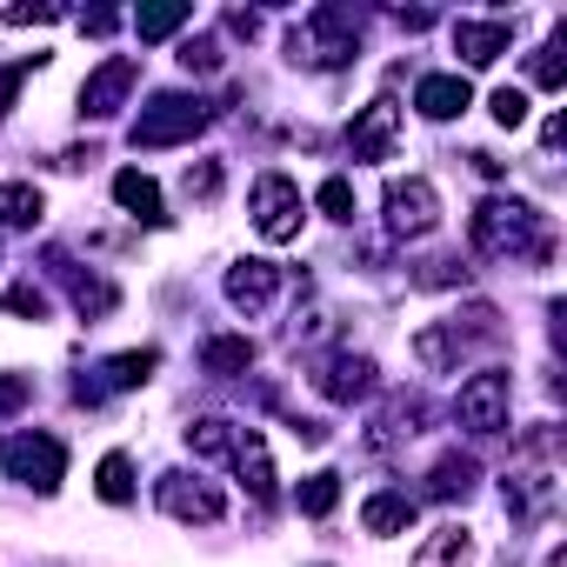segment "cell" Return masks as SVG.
Masks as SVG:
<instances>
[{
	"instance_id": "obj_1",
	"label": "cell",
	"mask_w": 567,
	"mask_h": 567,
	"mask_svg": "<svg viewBox=\"0 0 567 567\" xmlns=\"http://www.w3.org/2000/svg\"><path fill=\"white\" fill-rule=\"evenodd\" d=\"M467 234H474V254H487V260H534V267L554 260V227L520 194H487L467 214Z\"/></svg>"
},
{
	"instance_id": "obj_2",
	"label": "cell",
	"mask_w": 567,
	"mask_h": 567,
	"mask_svg": "<svg viewBox=\"0 0 567 567\" xmlns=\"http://www.w3.org/2000/svg\"><path fill=\"white\" fill-rule=\"evenodd\" d=\"M501 494H507V514L520 527H534V520H547L560 507V427L554 421H540V427H527L514 441V467H507Z\"/></svg>"
},
{
	"instance_id": "obj_3",
	"label": "cell",
	"mask_w": 567,
	"mask_h": 567,
	"mask_svg": "<svg viewBox=\"0 0 567 567\" xmlns=\"http://www.w3.org/2000/svg\"><path fill=\"white\" fill-rule=\"evenodd\" d=\"M361 34H368L361 8H348V0H321V8L288 34V54L301 68H348L361 54Z\"/></svg>"
},
{
	"instance_id": "obj_4",
	"label": "cell",
	"mask_w": 567,
	"mask_h": 567,
	"mask_svg": "<svg viewBox=\"0 0 567 567\" xmlns=\"http://www.w3.org/2000/svg\"><path fill=\"white\" fill-rule=\"evenodd\" d=\"M487 341H501V315L487 308V301H474L467 315H454V321H427L421 334H414V361L427 368V374H454L474 348H487Z\"/></svg>"
},
{
	"instance_id": "obj_5",
	"label": "cell",
	"mask_w": 567,
	"mask_h": 567,
	"mask_svg": "<svg viewBox=\"0 0 567 567\" xmlns=\"http://www.w3.org/2000/svg\"><path fill=\"white\" fill-rule=\"evenodd\" d=\"M207 121H214V107H207L200 94H187V87H167V94H154V101L134 114L127 141H134V147H181V141H194Z\"/></svg>"
},
{
	"instance_id": "obj_6",
	"label": "cell",
	"mask_w": 567,
	"mask_h": 567,
	"mask_svg": "<svg viewBox=\"0 0 567 567\" xmlns=\"http://www.w3.org/2000/svg\"><path fill=\"white\" fill-rule=\"evenodd\" d=\"M0 467H8L21 487H34V494H54L68 481V447L54 434H41V427H14L8 447H0Z\"/></svg>"
},
{
	"instance_id": "obj_7",
	"label": "cell",
	"mask_w": 567,
	"mask_h": 567,
	"mask_svg": "<svg viewBox=\"0 0 567 567\" xmlns=\"http://www.w3.org/2000/svg\"><path fill=\"white\" fill-rule=\"evenodd\" d=\"M247 214H254V234H260V240L288 247V240H301L308 200H301V187H295L288 174H260V181H254V200H247Z\"/></svg>"
},
{
	"instance_id": "obj_8",
	"label": "cell",
	"mask_w": 567,
	"mask_h": 567,
	"mask_svg": "<svg viewBox=\"0 0 567 567\" xmlns=\"http://www.w3.org/2000/svg\"><path fill=\"white\" fill-rule=\"evenodd\" d=\"M507 374L501 368H481V374H467L461 381V394H454V421L474 434V441H494L501 427H507Z\"/></svg>"
},
{
	"instance_id": "obj_9",
	"label": "cell",
	"mask_w": 567,
	"mask_h": 567,
	"mask_svg": "<svg viewBox=\"0 0 567 567\" xmlns=\"http://www.w3.org/2000/svg\"><path fill=\"white\" fill-rule=\"evenodd\" d=\"M434 220H441L434 181L427 174H394L388 181V234L394 240H421V234H434Z\"/></svg>"
},
{
	"instance_id": "obj_10",
	"label": "cell",
	"mask_w": 567,
	"mask_h": 567,
	"mask_svg": "<svg viewBox=\"0 0 567 567\" xmlns=\"http://www.w3.org/2000/svg\"><path fill=\"white\" fill-rule=\"evenodd\" d=\"M154 501L174 514V520H187V527H207V520H220V487L214 481H200V474H187V467H167L161 481H154Z\"/></svg>"
},
{
	"instance_id": "obj_11",
	"label": "cell",
	"mask_w": 567,
	"mask_h": 567,
	"mask_svg": "<svg viewBox=\"0 0 567 567\" xmlns=\"http://www.w3.org/2000/svg\"><path fill=\"white\" fill-rule=\"evenodd\" d=\"M48 274H54L61 288H68V301H74V315H81V321H107V315L121 308V288H114V280H107V274H87V267H74L61 247H48Z\"/></svg>"
},
{
	"instance_id": "obj_12",
	"label": "cell",
	"mask_w": 567,
	"mask_h": 567,
	"mask_svg": "<svg viewBox=\"0 0 567 567\" xmlns=\"http://www.w3.org/2000/svg\"><path fill=\"white\" fill-rule=\"evenodd\" d=\"M134 81H141V61H134V54H107V61L81 81V114H87V121H114V114L127 107Z\"/></svg>"
},
{
	"instance_id": "obj_13",
	"label": "cell",
	"mask_w": 567,
	"mask_h": 567,
	"mask_svg": "<svg viewBox=\"0 0 567 567\" xmlns=\"http://www.w3.org/2000/svg\"><path fill=\"white\" fill-rule=\"evenodd\" d=\"M394 147H401V107L381 94L348 121V154L354 161H394Z\"/></svg>"
},
{
	"instance_id": "obj_14",
	"label": "cell",
	"mask_w": 567,
	"mask_h": 567,
	"mask_svg": "<svg viewBox=\"0 0 567 567\" xmlns=\"http://www.w3.org/2000/svg\"><path fill=\"white\" fill-rule=\"evenodd\" d=\"M374 374H381V368H374L368 354H348V348H341V354L315 361V394L334 401V408H354V401L374 394Z\"/></svg>"
},
{
	"instance_id": "obj_15",
	"label": "cell",
	"mask_w": 567,
	"mask_h": 567,
	"mask_svg": "<svg viewBox=\"0 0 567 567\" xmlns=\"http://www.w3.org/2000/svg\"><path fill=\"white\" fill-rule=\"evenodd\" d=\"M421 421H427V401L401 388V394H388V401H381V414L368 421L361 447H368V454H394L401 441H414V434H421Z\"/></svg>"
},
{
	"instance_id": "obj_16",
	"label": "cell",
	"mask_w": 567,
	"mask_h": 567,
	"mask_svg": "<svg viewBox=\"0 0 567 567\" xmlns=\"http://www.w3.org/2000/svg\"><path fill=\"white\" fill-rule=\"evenodd\" d=\"M227 461H234V474H240V487L260 501V507H274V461H267V441H260V427H234V447H227Z\"/></svg>"
},
{
	"instance_id": "obj_17",
	"label": "cell",
	"mask_w": 567,
	"mask_h": 567,
	"mask_svg": "<svg viewBox=\"0 0 567 567\" xmlns=\"http://www.w3.org/2000/svg\"><path fill=\"white\" fill-rule=\"evenodd\" d=\"M274 288H280V267L274 260H234L227 267V308L234 315H260L274 301Z\"/></svg>"
},
{
	"instance_id": "obj_18",
	"label": "cell",
	"mask_w": 567,
	"mask_h": 567,
	"mask_svg": "<svg viewBox=\"0 0 567 567\" xmlns=\"http://www.w3.org/2000/svg\"><path fill=\"white\" fill-rule=\"evenodd\" d=\"M507 48H514V28L507 21H454V54L467 68H494Z\"/></svg>"
},
{
	"instance_id": "obj_19",
	"label": "cell",
	"mask_w": 567,
	"mask_h": 567,
	"mask_svg": "<svg viewBox=\"0 0 567 567\" xmlns=\"http://www.w3.org/2000/svg\"><path fill=\"white\" fill-rule=\"evenodd\" d=\"M414 107L427 121H454V114L474 107V87H467V74H421L414 81Z\"/></svg>"
},
{
	"instance_id": "obj_20",
	"label": "cell",
	"mask_w": 567,
	"mask_h": 567,
	"mask_svg": "<svg viewBox=\"0 0 567 567\" xmlns=\"http://www.w3.org/2000/svg\"><path fill=\"white\" fill-rule=\"evenodd\" d=\"M414 514H421V501L414 494H401V487H381V494H368V507H361V527L368 534H408L414 527Z\"/></svg>"
},
{
	"instance_id": "obj_21",
	"label": "cell",
	"mask_w": 567,
	"mask_h": 567,
	"mask_svg": "<svg viewBox=\"0 0 567 567\" xmlns=\"http://www.w3.org/2000/svg\"><path fill=\"white\" fill-rule=\"evenodd\" d=\"M114 200H121L134 220H147V227H167V207H161V187H154V174H141V167H121V174H114Z\"/></svg>"
},
{
	"instance_id": "obj_22",
	"label": "cell",
	"mask_w": 567,
	"mask_h": 567,
	"mask_svg": "<svg viewBox=\"0 0 567 567\" xmlns=\"http://www.w3.org/2000/svg\"><path fill=\"white\" fill-rule=\"evenodd\" d=\"M154 368H161V348H127V354H114V361H101V394H127V388H147L154 381Z\"/></svg>"
},
{
	"instance_id": "obj_23",
	"label": "cell",
	"mask_w": 567,
	"mask_h": 567,
	"mask_svg": "<svg viewBox=\"0 0 567 567\" xmlns=\"http://www.w3.org/2000/svg\"><path fill=\"white\" fill-rule=\"evenodd\" d=\"M474 487H481V461L461 454V447H447V454L434 461V474H427V494H434V501H467Z\"/></svg>"
},
{
	"instance_id": "obj_24",
	"label": "cell",
	"mask_w": 567,
	"mask_h": 567,
	"mask_svg": "<svg viewBox=\"0 0 567 567\" xmlns=\"http://www.w3.org/2000/svg\"><path fill=\"white\" fill-rule=\"evenodd\" d=\"M414 567H474V534L454 520V527H434L421 547H414Z\"/></svg>"
},
{
	"instance_id": "obj_25",
	"label": "cell",
	"mask_w": 567,
	"mask_h": 567,
	"mask_svg": "<svg viewBox=\"0 0 567 567\" xmlns=\"http://www.w3.org/2000/svg\"><path fill=\"white\" fill-rule=\"evenodd\" d=\"M247 368H254V341H247V334H214V341H200V374L234 381V374H247Z\"/></svg>"
},
{
	"instance_id": "obj_26",
	"label": "cell",
	"mask_w": 567,
	"mask_h": 567,
	"mask_svg": "<svg viewBox=\"0 0 567 567\" xmlns=\"http://www.w3.org/2000/svg\"><path fill=\"white\" fill-rule=\"evenodd\" d=\"M41 214H48V200L34 181H0V227H34Z\"/></svg>"
},
{
	"instance_id": "obj_27",
	"label": "cell",
	"mask_w": 567,
	"mask_h": 567,
	"mask_svg": "<svg viewBox=\"0 0 567 567\" xmlns=\"http://www.w3.org/2000/svg\"><path fill=\"white\" fill-rule=\"evenodd\" d=\"M295 507H301L308 520H328V514L341 507V474H334V467H315V474L295 487Z\"/></svg>"
},
{
	"instance_id": "obj_28",
	"label": "cell",
	"mask_w": 567,
	"mask_h": 567,
	"mask_svg": "<svg viewBox=\"0 0 567 567\" xmlns=\"http://www.w3.org/2000/svg\"><path fill=\"white\" fill-rule=\"evenodd\" d=\"M227 447H234V421L200 414V421L187 427V454H194V461H227Z\"/></svg>"
},
{
	"instance_id": "obj_29",
	"label": "cell",
	"mask_w": 567,
	"mask_h": 567,
	"mask_svg": "<svg viewBox=\"0 0 567 567\" xmlns=\"http://www.w3.org/2000/svg\"><path fill=\"white\" fill-rule=\"evenodd\" d=\"M94 494H101L107 507H127V501H134V461H127V454H101V467H94Z\"/></svg>"
},
{
	"instance_id": "obj_30",
	"label": "cell",
	"mask_w": 567,
	"mask_h": 567,
	"mask_svg": "<svg viewBox=\"0 0 567 567\" xmlns=\"http://www.w3.org/2000/svg\"><path fill=\"white\" fill-rule=\"evenodd\" d=\"M414 288H427V295H441V288H467V260H461V254H434V260H421V267H414Z\"/></svg>"
},
{
	"instance_id": "obj_31",
	"label": "cell",
	"mask_w": 567,
	"mask_h": 567,
	"mask_svg": "<svg viewBox=\"0 0 567 567\" xmlns=\"http://www.w3.org/2000/svg\"><path fill=\"white\" fill-rule=\"evenodd\" d=\"M187 28V8H181V0H167V8H141L134 14V34L141 41H167V34H181Z\"/></svg>"
},
{
	"instance_id": "obj_32",
	"label": "cell",
	"mask_w": 567,
	"mask_h": 567,
	"mask_svg": "<svg viewBox=\"0 0 567 567\" xmlns=\"http://www.w3.org/2000/svg\"><path fill=\"white\" fill-rule=\"evenodd\" d=\"M534 81L554 94V87H567V28H554V41L534 54Z\"/></svg>"
},
{
	"instance_id": "obj_33",
	"label": "cell",
	"mask_w": 567,
	"mask_h": 567,
	"mask_svg": "<svg viewBox=\"0 0 567 567\" xmlns=\"http://www.w3.org/2000/svg\"><path fill=\"white\" fill-rule=\"evenodd\" d=\"M315 207H321L328 220H354V181H348V174H328L321 194H315Z\"/></svg>"
},
{
	"instance_id": "obj_34",
	"label": "cell",
	"mask_w": 567,
	"mask_h": 567,
	"mask_svg": "<svg viewBox=\"0 0 567 567\" xmlns=\"http://www.w3.org/2000/svg\"><path fill=\"white\" fill-rule=\"evenodd\" d=\"M8 315H21V321H48V288H41V280H14V288H8Z\"/></svg>"
},
{
	"instance_id": "obj_35",
	"label": "cell",
	"mask_w": 567,
	"mask_h": 567,
	"mask_svg": "<svg viewBox=\"0 0 567 567\" xmlns=\"http://www.w3.org/2000/svg\"><path fill=\"white\" fill-rule=\"evenodd\" d=\"M34 408V374H0V421Z\"/></svg>"
},
{
	"instance_id": "obj_36",
	"label": "cell",
	"mask_w": 567,
	"mask_h": 567,
	"mask_svg": "<svg viewBox=\"0 0 567 567\" xmlns=\"http://www.w3.org/2000/svg\"><path fill=\"white\" fill-rule=\"evenodd\" d=\"M181 187H187V200H214L220 194V161H187Z\"/></svg>"
},
{
	"instance_id": "obj_37",
	"label": "cell",
	"mask_w": 567,
	"mask_h": 567,
	"mask_svg": "<svg viewBox=\"0 0 567 567\" xmlns=\"http://www.w3.org/2000/svg\"><path fill=\"white\" fill-rule=\"evenodd\" d=\"M181 68H187V74H214V68H220V41H207V34L181 41Z\"/></svg>"
},
{
	"instance_id": "obj_38",
	"label": "cell",
	"mask_w": 567,
	"mask_h": 567,
	"mask_svg": "<svg viewBox=\"0 0 567 567\" xmlns=\"http://www.w3.org/2000/svg\"><path fill=\"white\" fill-rule=\"evenodd\" d=\"M41 61H48V54H28V61H14V68H0V114H8V107H14V94H21V81H28V74L41 68Z\"/></svg>"
},
{
	"instance_id": "obj_39",
	"label": "cell",
	"mask_w": 567,
	"mask_h": 567,
	"mask_svg": "<svg viewBox=\"0 0 567 567\" xmlns=\"http://www.w3.org/2000/svg\"><path fill=\"white\" fill-rule=\"evenodd\" d=\"M487 107H494V121H501V127H520V121H527V94H520V87H494V101H487Z\"/></svg>"
},
{
	"instance_id": "obj_40",
	"label": "cell",
	"mask_w": 567,
	"mask_h": 567,
	"mask_svg": "<svg viewBox=\"0 0 567 567\" xmlns=\"http://www.w3.org/2000/svg\"><path fill=\"white\" fill-rule=\"evenodd\" d=\"M48 21H61V8H48V0H34V8L14 0V8H8V28H48Z\"/></svg>"
},
{
	"instance_id": "obj_41",
	"label": "cell",
	"mask_w": 567,
	"mask_h": 567,
	"mask_svg": "<svg viewBox=\"0 0 567 567\" xmlns=\"http://www.w3.org/2000/svg\"><path fill=\"white\" fill-rule=\"evenodd\" d=\"M121 28V14L114 8H94V14H81V34H114Z\"/></svg>"
},
{
	"instance_id": "obj_42",
	"label": "cell",
	"mask_w": 567,
	"mask_h": 567,
	"mask_svg": "<svg viewBox=\"0 0 567 567\" xmlns=\"http://www.w3.org/2000/svg\"><path fill=\"white\" fill-rule=\"evenodd\" d=\"M394 21H401L408 34H421V28H434V14H427V8H394Z\"/></svg>"
},
{
	"instance_id": "obj_43",
	"label": "cell",
	"mask_w": 567,
	"mask_h": 567,
	"mask_svg": "<svg viewBox=\"0 0 567 567\" xmlns=\"http://www.w3.org/2000/svg\"><path fill=\"white\" fill-rule=\"evenodd\" d=\"M540 141H547V154H554V147L567 141V114H547V121H540Z\"/></svg>"
},
{
	"instance_id": "obj_44",
	"label": "cell",
	"mask_w": 567,
	"mask_h": 567,
	"mask_svg": "<svg viewBox=\"0 0 567 567\" xmlns=\"http://www.w3.org/2000/svg\"><path fill=\"white\" fill-rule=\"evenodd\" d=\"M227 28H234V34H247V41H254V34H260V14H247V8H234V14H227Z\"/></svg>"
},
{
	"instance_id": "obj_45",
	"label": "cell",
	"mask_w": 567,
	"mask_h": 567,
	"mask_svg": "<svg viewBox=\"0 0 567 567\" xmlns=\"http://www.w3.org/2000/svg\"><path fill=\"white\" fill-rule=\"evenodd\" d=\"M467 161H474V174H481V181H501V174H507V167H501L494 154H467Z\"/></svg>"
}]
</instances>
